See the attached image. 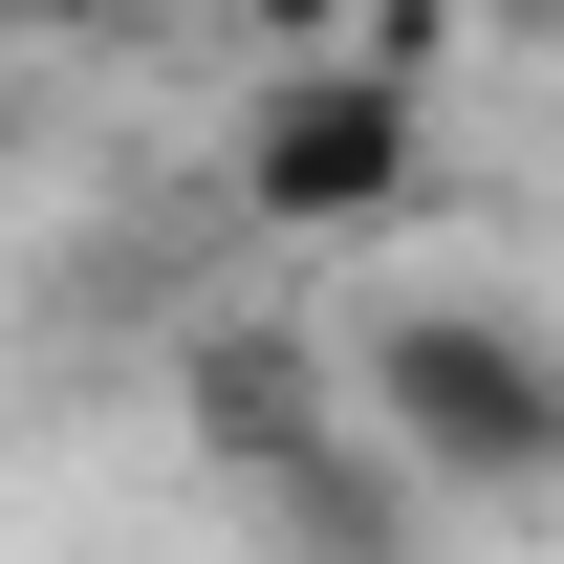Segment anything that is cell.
I'll list each match as a JSON object with an SVG mask.
<instances>
[{
	"mask_svg": "<svg viewBox=\"0 0 564 564\" xmlns=\"http://www.w3.org/2000/svg\"><path fill=\"white\" fill-rule=\"evenodd\" d=\"M413 44H326V66H282L261 109H239V196L282 217V239H326V217H391L413 196Z\"/></svg>",
	"mask_w": 564,
	"mask_h": 564,
	"instance_id": "obj_2",
	"label": "cell"
},
{
	"mask_svg": "<svg viewBox=\"0 0 564 564\" xmlns=\"http://www.w3.org/2000/svg\"><path fill=\"white\" fill-rule=\"evenodd\" d=\"M348 391L391 434V478H434V499H543L564 478V348L521 304H391L348 348Z\"/></svg>",
	"mask_w": 564,
	"mask_h": 564,
	"instance_id": "obj_1",
	"label": "cell"
}]
</instances>
